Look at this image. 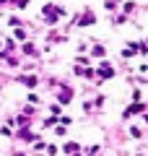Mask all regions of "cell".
<instances>
[{
  "label": "cell",
  "mask_w": 148,
  "mask_h": 156,
  "mask_svg": "<svg viewBox=\"0 0 148 156\" xmlns=\"http://www.w3.org/2000/svg\"><path fill=\"white\" fill-rule=\"evenodd\" d=\"M65 151H68V154H73V156H76V154H78V143H68V146H65Z\"/></svg>",
  "instance_id": "obj_5"
},
{
  "label": "cell",
  "mask_w": 148,
  "mask_h": 156,
  "mask_svg": "<svg viewBox=\"0 0 148 156\" xmlns=\"http://www.w3.org/2000/svg\"><path fill=\"white\" fill-rule=\"evenodd\" d=\"M44 16L49 18V21H57V16H62L60 8H52V5H44Z\"/></svg>",
  "instance_id": "obj_1"
},
{
  "label": "cell",
  "mask_w": 148,
  "mask_h": 156,
  "mask_svg": "<svg viewBox=\"0 0 148 156\" xmlns=\"http://www.w3.org/2000/svg\"><path fill=\"white\" fill-rule=\"evenodd\" d=\"M68 99H73V91H62L60 94V101H68Z\"/></svg>",
  "instance_id": "obj_6"
},
{
  "label": "cell",
  "mask_w": 148,
  "mask_h": 156,
  "mask_svg": "<svg viewBox=\"0 0 148 156\" xmlns=\"http://www.w3.org/2000/svg\"><path fill=\"white\" fill-rule=\"evenodd\" d=\"M99 76H101V78H109V76H115V70H112L107 62H101V65H99Z\"/></svg>",
  "instance_id": "obj_2"
},
{
  "label": "cell",
  "mask_w": 148,
  "mask_h": 156,
  "mask_svg": "<svg viewBox=\"0 0 148 156\" xmlns=\"http://www.w3.org/2000/svg\"><path fill=\"white\" fill-rule=\"evenodd\" d=\"M93 55H96V57H104V47H93Z\"/></svg>",
  "instance_id": "obj_7"
},
{
  "label": "cell",
  "mask_w": 148,
  "mask_h": 156,
  "mask_svg": "<svg viewBox=\"0 0 148 156\" xmlns=\"http://www.w3.org/2000/svg\"><path fill=\"white\" fill-rule=\"evenodd\" d=\"M11 3H16V8H26L29 0H11Z\"/></svg>",
  "instance_id": "obj_8"
},
{
  "label": "cell",
  "mask_w": 148,
  "mask_h": 156,
  "mask_svg": "<svg viewBox=\"0 0 148 156\" xmlns=\"http://www.w3.org/2000/svg\"><path fill=\"white\" fill-rule=\"evenodd\" d=\"M96 21V16H93V13H86V16L81 18V26H88V23H93Z\"/></svg>",
  "instance_id": "obj_3"
},
{
  "label": "cell",
  "mask_w": 148,
  "mask_h": 156,
  "mask_svg": "<svg viewBox=\"0 0 148 156\" xmlns=\"http://www.w3.org/2000/svg\"><path fill=\"white\" fill-rule=\"evenodd\" d=\"M21 81H23V83H26V86H31V89H34V86H37V78H34V76H23Z\"/></svg>",
  "instance_id": "obj_4"
}]
</instances>
